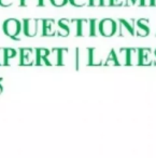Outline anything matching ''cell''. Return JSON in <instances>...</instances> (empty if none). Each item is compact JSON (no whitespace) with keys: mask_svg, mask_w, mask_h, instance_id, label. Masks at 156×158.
Masks as SVG:
<instances>
[{"mask_svg":"<svg viewBox=\"0 0 156 158\" xmlns=\"http://www.w3.org/2000/svg\"><path fill=\"white\" fill-rule=\"evenodd\" d=\"M51 5H53L54 7H64L68 3V0H50Z\"/></svg>","mask_w":156,"mask_h":158,"instance_id":"cb8c5ba5","label":"cell"},{"mask_svg":"<svg viewBox=\"0 0 156 158\" xmlns=\"http://www.w3.org/2000/svg\"><path fill=\"white\" fill-rule=\"evenodd\" d=\"M2 31L8 37L14 40H20L23 31V23L16 19H9L3 22Z\"/></svg>","mask_w":156,"mask_h":158,"instance_id":"6da1fadb","label":"cell"},{"mask_svg":"<svg viewBox=\"0 0 156 158\" xmlns=\"http://www.w3.org/2000/svg\"><path fill=\"white\" fill-rule=\"evenodd\" d=\"M57 33V24L56 21L53 19H48L44 20V29H43V36H56Z\"/></svg>","mask_w":156,"mask_h":158,"instance_id":"9c48e42d","label":"cell"},{"mask_svg":"<svg viewBox=\"0 0 156 158\" xmlns=\"http://www.w3.org/2000/svg\"><path fill=\"white\" fill-rule=\"evenodd\" d=\"M153 57H154V59H153V61H154V64H155V65H156V50H155V52H154V55H153Z\"/></svg>","mask_w":156,"mask_h":158,"instance_id":"f546056e","label":"cell"},{"mask_svg":"<svg viewBox=\"0 0 156 158\" xmlns=\"http://www.w3.org/2000/svg\"><path fill=\"white\" fill-rule=\"evenodd\" d=\"M111 6H114V7L125 6V0H111Z\"/></svg>","mask_w":156,"mask_h":158,"instance_id":"484cf974","label":"cell"},{"mask_svg":"<svg viewBox=\"0 0 156 158\" xmlns=\"http://www.w3.org/2000/svg\"><path fill=\"white\" fill-rule=\"evenodd\" d=\"M59 65L76 66V49H59Z\"/></svg>","mask_w":156,"mask_h":158,"instance_id":"7a4b0ae2","label":"cell"},{"mask_svg":"<svg viewBox=\"0 0 156 158\" xmlns=\"http://www.w3.org/2000/svg\"><path fill=\"white\" fill-rule=\"evenodd\" d=\"M104 65H119V64H117L116 59H115L114 51L113 50H111L110 53H109L108 57H107L106 62H104Z\"/></svg>","mask_w":156,"mask_h":158,"instance_id":"d6986e66","label":"cell"},{"mask_svg":"<svg viewBox=\"0 0 156 158\" xmlns=\"http://www.w3.org/2000/svg\"><path fill=\"white\" fill-rule=\"evenodd\" d=\"M69 19H61L57 24V36L67 37L69 36Z\"/></svg>","mask_w":156,"mask_h":158,"instance_id":"30bf717a","label":"cell"},{"mask_svg":"<svg viewBox=\"0 0 156 158\" xmlns=\"http://www.w3.org/2000/svg\"><path fill=\"white\" fill-rule=\"evenodd\" d=\"M14 5H18L21 6V0H0V6L1 7H11Z\"/></svg>","mask_w":156,"mask_h":158,"instance_id":"44dd1931","label":"cell"},{"mask_svg":"<svg viewBox=\"0 0 156 158\" xmlns=\"http://www.w3.org/2000/svg\"><path fill=\"white\" fill-rule=\"evenodd\" d=\"M91 65V49H76V66Z\"/></svg>","mask_w":156,"mask_h":158,"instance_id":"8992f818","label":"cell"},{"mask_svg":"<svg viewBox=\"0 0 156 158\" xmlns=\"http://www.w3.org/2000/svg\"><path fill=\"white\" fill-rule=\"evenodd\" d=\"M48 65H59V49H52L46 56Z\"/></svg>","mask_w":156,"mask_h":158,"instance_id":"5bb4252c","label":"cell"},{"mask_svg":"<svg viewBox=\"0 0 156 158\" xmlns=\"http://www.w3.org/2000/svg\"><path fill=\"white\" fill-rule=\"evenodd\" d=\"M6 64V49L0 48V65Z\"/></svg>","mask_w":156,"mask_h":158,"instance_id":"d4e9b609","label":"cell"},{"mask_svg":"<svg viewBox=\"0 0 156 158\" xmlns=\"http://www.w3.org/2000/svg\"><path fill=\"white\" fill-rule=\"evenodd\" d=\"M110 51L106 52L104 49H91V65H102V64H104Z\"/></svg>","mask_w":156,"mask_h":158,"instance_id":"5b68a950","label":"cell"},{"mask_svg":"<svg viewBox=\"0 0 156 158\" xmlns=\"http://www.w3.org/2000/svg\"><path fill=\"white\" fill-rule=\"evenodd\" d=\"M79 33V20L69 21V36H78Z\"/></svg>","mask_w":156,"mask_h":158,"instance_id":"2e32d148","label":"cell"},{"mask_svg":"<svg viewBox=\"0 0 156 158\" xmlns=\"http://www.w3.org/2000/svg\"><path fill=\"white\" fill-rule=\"evenodd\" d=\"M140 64V49H128V65Z\"/></svg>","mask_w":156,"mask_h":158,"instance_id":"4fadbf2b","label":"cell"},{"mask_svg":"<svg viewBox=\"0 0 156 158\" xmlns=\"http://www.w3.org/2000/svg\"><path fill=\"white\" fill-rule=\"evenodd\" d=\"M49 5H51L50 0H39V7H46Z\"/></svg>","mask_w":156,"mask_h":158,"instance_id":"83f0119b","label":"cell"},{"mask_svg":"<svg viewBox=\"0 0 156 158\" xmlns=\"http://www.w3.org/2000/svg\"><path fill=\"white\" fill-rule=\"evenodd\" d=\"M18 51L15 50V49H6V65H8V64L10 63V61H12V60H14L16 56H18Z\"/></svg>","mask_w":156,"mask_h":158,"instance_id":"e0dca14e","label":"cell"},{"mask_svg":"<svg viewBox=\"0 0 156 158\" xmlns=\"http://www.w3.org/2000/svg\"><path fill=\"white\" fill-rule=\"evenodd\" d=\"M44 29V20L38 19L37 20V36H43Z\"/></svg>","mask_w":156,"mask_h":158,"instance_id":"7402d4cb","label":"cell"},{"mask_svg":"<svg viewBox=\"0 0 156 158\" xmlns=\"http://www.w3.org/2000/svg\"><path fill=\"white\" fill-rule=\"evenodd\" d=\"M100 36L103 37H111L116 35L117 31V21L111 20V19H104L100 21L99 24Z\"/></svg>","mask_w":156,"mask_h":158,"instance_id":"3957f363","label":"cell"},{"mask_svg":"<svg viewBox=\"0 0 156 158\" xmlns=\"http://www.w3.org/2000/svg\"><path fill=\"white\" fill-rule=\"evenodd\" d=\"M23 33L27 37L37 36V20L36 19H27L23 21Z\"/></svg>","mask_w":156,"mask_h":158,"instance_id":"52a82bcc","label":"cell"},{"mask_svg":"<svg viewBox=\"0 0 156 158\" xmlns=\"http://www.w3.org/2000/svg\"><path fill=\"white\" fill-rule=\"evenodd\" d=\"M91 7H101V0H89Z\"/></svg>","mask_w":156,"mask_h":158,"instance_id":"4316f807","label":"cell"},{"mask_svg":"<svg viewBox=\"0 0 156 158\" xmlns=\"http://www.w3.org/2000/svg\"><path fill=\"white\" fill-rule=\"evenodd\" d=\"M78 36H82V37L92 36V20H87V19L79 20Z\"/></svg>","mask_w":156,"mask_h":158,"instance_id":"ba28073f","label":"cell"},{"mask_svg":"<svg viewBox=\"0 0 156 158\" xmlns=\"http://www.w3.org/2000/svg\"><path fill=\"white\" fill-rule=\"evenodd\" d=\"M99 24L100 20H92V36H100V31H99Z\"/></svg>","mask_w":156,"mask_h":158,"instance_id":"ac0fdd59","label":"cell"},{"mask_svg":"<svg viewBox=\"0 0 156 158\" xmlns=\"http://www.w3.org/2000/svg\"><path fill=\"white\" fill-rule=\"evenodd\" d=\"M28 6H35L39 7V0H24L21 7H28Z\"/></svg>","mask_w":156,"mask_h":158,"instance_id":"603a6c76","label":"cell"},{"mask_svg":"<svg viewBox=\"0 0 156 158\" xmlns=\"http://www.w3.org/2000/svg\"><path fill=\"white\" fill-rule=\"evenodd\" d=\"M50 50L44 48H40L37 50V64L38 65H48L46 64V56Z\"/></svg>","mask_w":156,"mask_h":158,"instance_id":"9a60e30c","label":"cell"},{"mask_svg":"<svg viewBox=\"0 0 156 158\" xmlns=\"http://www.w3.org/2000/svg\"><path fill=\"white\" fill-rule=\"evenodd\" d=\"M113 51L119 65H128V49L122 48Z\"/></svg>","mask_w":156,"mask_h":158,"instance_id":"8fae6325","label":"cell"},{"mask_svg":"<svg viewBox=\"0 0 156 158\" xmlns=\"http://www.w3.org/2000/svg\"><path fill=\"white\" fill-rule=\"evenodd\" d=\"M21 64L22 65L37 64V50L31 48L22 49L21 50Z\"/></svg>","mask_w":156,"mask_h":158,"instance_id":"277c9868","label":"cell"},{"mask_svg":"<svg viewBox=\"0 0 156 158\" xmlns=\"http://www.w3.org/2000/svg\"><path fill=\"white\" fill-rule=\"evenodd\" d=\"M68 2L73 7H85L89 6V0H68Z\"/></svg>","mask_w":156,"mask_h":158,"instance_id":"ffe728a7","label":"cell"},{"mask_svg":"<svg viewBox=\"0 0 156 158\" xmlns=\"http://www.w3.org/2000/svg\"><path fill=\"white\" fill-rule=\"evenodd\" d=\"M153 62V53L150 49H140V65H150Z\"/></svg>","mask_w":156,"mask_h":158,"instance_id":"7c38bea8","label":"cell"},{"mask_svg":"<svg viewBox=\"0 0 156 158\" xmlns=\"http://www.w3.org/2000/svg\"><path fill=\"white\" fill-rule=\"evenodd\" d=\"M101 6L102 7H110L111 0H101Z\"/></svg>","mask_w":156,"mask_h":158,"instance_id":"f1b7e54d","label":"cell"}]
</instances>
